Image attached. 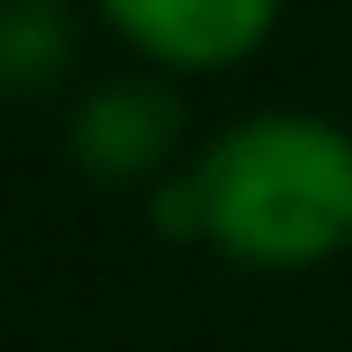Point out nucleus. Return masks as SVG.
Returning <instances> with one entry per match:
<instances>
[{"mask_svg":"<svg viewBox=\"0 0 352 352\" xmlns=\"http://www.w3.org/2000/svg\"><path fill=\"white\" fill-rule=\"evenodd\" d=\"M98 8L165 68H225L255 53L278 23V0H98Z\"/></svg>","mask_w":352,"mask_h":352,"instance_id":"obj_2","label":"nucleus"},{"mask_svg":"<svg viewBox=\"0 0 352 352\" xmlns=\"http://www.w3.org/2000/svg\"><path fill=\"white\" fill-rule=\"evenodd\" d=\"M157 217L210 232L248 270H307L352 240V135L307 113H263L217 142Z\"/></svg>","mask_w":352,"mask_h":352,"instance_id":"obj_1","label":"nucleus"},{"mask_svg":"<svg viewBox=\"0 0 352 352\" xmlns=\"http://www.w3.org/2000/svg\"><path fill=\"white\" fill-rule=\"evenodd\" d=\"M53 60H68V8L60 0H8L0 8V82L30 90Z\"/></svg>","mask_w":352,"mask_h":352,"instance_id":"obj_4","label":"nucleus"},{"mask_svg":"<svg viewBox=\"0 0 352 352\" xmlns=\"http://www.w3.org/2000/svg\"><path fill=\"white\" fill-rule=\"evenodd\" d=\"M180 98L157 90V82H113L98 90L82 113H75V157L105 180H128L142 165H157L173 142H180Z\"/></svg>","mask_w":352,"mask_h":352,"instance_id":"obj_3","label":"nucleus"}]
</instances>
